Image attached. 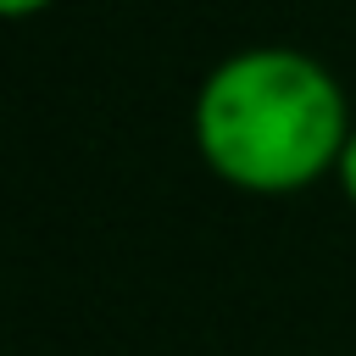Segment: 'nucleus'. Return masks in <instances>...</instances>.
Masks as SVG:
<instances>
[{
    "label": "nucleus",
    "instance_id": "f257e3e1",
    "mask_svg": "<svg viewBox=\"0 0 356 356\" xmlns=\"http://www.w3.org/2000/svg\"><path fill=\"white\" fill-rule=\"evenodd\" d=\"M350 128L339 78L295 44L234 50L195 89V150L245 195H295L334 178Z\"/></svg>",
    "mask_w": 356,
    "mask_h": 356
},
{
    "label": "nucleus",
    "instance_id": "f03ea898",
    "mask_svg": "<svg viewBox=\"0 0 356 356\" xmlns=\"http://www.w3.org/2000/svg\"><path fill=\"white\" fill-rule=\"evenodd\" d=\"M334 178H339V189H345V200L356 206V128H350V139H345V156H339V167H334Z\"/></svg>",
    "mask_w": 356,
    "mask_h": 356
},
{
    "label": "nucleus",
    "instance_id": "7ed1b4c3",
    "mask_svg": "<svg viewBox=\"0 0 356 356\" xmlns=\"http://www.w3.org/2000/svg\"><path fill=\"white\" fill-rule=\"evenodd\" d=\"M44 6H56V0H0V11H6V17H17V22H22V17H33V11H44Z\"/></svg>",
    "mask_w": 356,
    "mask_h": 356
}]
</instances>
